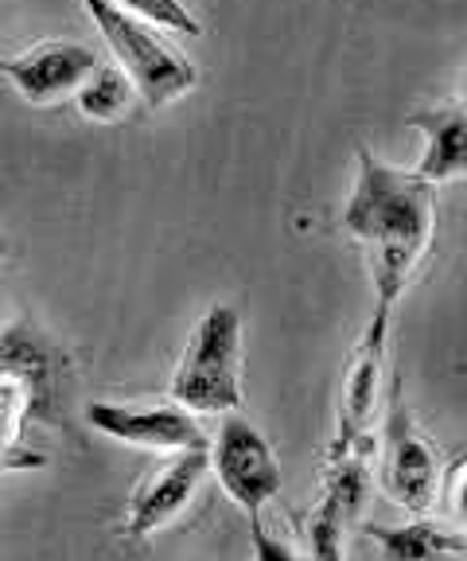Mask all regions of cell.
Here are the masks:
<instances>
[{"mask_svg": "<svg viewBox=\"0 0 467 561\" xmlns=\"http://www.w3.org/2000/svg\"><path fill=\"white\" fill-rule=\"evenodd\" d=\"M211 472L219 476L222 491L246 511L249 523H261L269 500L281 495V465L265 433L242 413H226L211 445Z\"/></svg>", "mask_w": 467, "mask_h": 561, "instance_id": "cell-6", "label": "cell"}, {"mask_svg": "<svg viewBox=\"0 0 467 561\" xmlns=\"http://www.w3.org/2000/svg\"><path fill=\"white\" fill-rule=\"evenodd\" d=\"M417 129L429 137L421 164L413 168L424 184H448L467 175V110L464 105H429L413 117Z\"/></svg>", "mask_w": 467, "mask_h": 561, "instance_id": "cell-12", "label": "cell"}, {"mask_svg": "<svg viewBox=\"0 0 467 561\" xmlns=\"http://www.w3.org/2000/svg\"><path fill=\"white\" fill-rule=\"evenodd\" d=\"M444 507H448L452 526L467 530V456L452 468L448 480H444Z\"/></svg>", "mask_w": 467, "mask_h": 561, "instance_id": "cell-16", "label": "cell"}, {"mask_svg": "<svg viewBox=\"0 0 467 561\" xmlns=\"http://www.w3.org/2000/svg\"><path fill=\"white\" fill-rule=\"evenodd\" d=\"M249 542H254V561H316L312 553H300L292 542L277 538L265 523H249Z\"/></svg>", "mask_w": 467, "mask_h": 561, "instance_id": "cell-15", "label": "cell"}, {"mask_svg": "<svg viewBox=\"0 0 467 561\" xmlns=\"http://www.w3.org/2000/svg\"><path fill=\"white\" fill-rule=\"evenodd\" d=\"M102 67L86 44L74 39H44L16 59H0V75L20 90L32 105H55L67 94L86 87V79Z\"/></svg>", "mask_w": 467, "mask_h": 561, "instance_id": "cell-11", "label": "cell"}, {"mask_svg": "<svg viewBox=\"0 0 467 561\" xmlns=\"http://www.w3.org/2000/svg\"><path fill=\"white\" fill-rule=\"evenodd\" d=\"M371 468L374 453H347V456H327L324 472V495L308 515V553L316 561H347L343 542L347 530L359 523L362 507H366V491H371Z\"/></svg>", "mask_w": 467, "mask_h": 561, "instance_id": "cell-8", "label": "cell"}, {"mask_svg": "<svg viewBox=\"0 0 467 561\" xmlns=\"http://www.w3.org/2000/svg\"><path fill=\"white\" fill-rule=\"evenodd\" d=\"M59 351L27 324L0 335V472L44 465V453L24 448V421L51 417Z\"/></svg>", "mask_w": 467, "mask_h": 561, "instance_id": "cell-2", "label": "cell"}, {"mask_svg": "<svg viewBox=\"0 0 467 561\" xmlns=\"http://www.w3.org/2000/svg\"><path fill=\"white\" fill-rule=\"evenodd\" d=\"M464 98H467V79H464Z\"/></svg>", "mask_w": 467, "mask_h": 561, "instance_id": "cell-19", "label": "cell"}, {"mask_svg": "<svg viewBox=\"0 0 467 561\" xmlns=\"http://www.w3.org/2000/svg\"><path fill=\"white\" fill-rule=\"evenodd\" d=\"M114 4L156 27H172V32H184V35L203 32V24L184 9V0H114Z\"/></svg>", "mask_w": 467, "mask_h": 561, "instance_id": "cell-14", "label": "cell"}, {"mask_svg": "<svg viewBox=\"0 0 467 561\" xmlns=\"http://www.w3.org/2000/svg\"><path fill=\"white\" fill-rule=\"evenodd\" d=\"M9 257V242H4V234H0V262Z\"/></svg>", "mask_w": 467, "mask_h": 561, "instance_id": "cell-18", "label": "cell"}, {"mask_svg": "<svg viewBox=\"0 0 467 561\" xmlns=\"http://www.w3.org/2000/svg\"><path fill=\"white\" fill-rule=\"evenodd\" d=\"M347 234L359 242L374 277V316H394L436 238V187L413 168H394L359 149V175L343 207Z\"/></svg>", "mask_w": 467, "mask_h": 561, "instance_id": "cell-1", "label": "cell"}, {"mask_svg": "<svg viewBox=\"0 0 467 561\" xmlns=\"http://www.w3.org/2000/svg\"><path fill=\"white\" fill-rule=\"evenodd\" d=\"M132 94H137V87L121 67H97L86 79V87L79 90V110L94 122H117L129 110Z\"/></svg>", "mask_w": 467, "mask_h": 561, "instance_id": "cell-13", "label": "cell"}, {"mask_svg": "<svg viewBox=\"0 0 467 561\" xmlns=\"http://www.w3.org/2000/svg\"><path fill=\"white\" fill-rule=\"evenodd\" d=\"M424 561H467V530L456 538V542H448V546H441L436 553H429Z\"/></svg>", "mask_w": 467, "mask_h": 561, "instance_id": "cell-17", "label": "cell"}, {"mask_svg": "<svg viewBox=\"0 0 467 561\" xmlns=\"http://www.w3.org/2000/svg\"><path fill=\"white\" fill-rule=\"evenodd\" d=\"M86 421L97 433L121 440L132 448H152V453H187V448H207V437L199 430L191 410L168 405H125V402H90Z\"/></svg>", "mask_w": 467, "mask_h": 561, "instance_id": "cell-9", "label": "cell"}, {"mask_svg": "<svg viewBox=\"0 0 467 561\" xmlns=\"http://www.w3.org/2000/svg\"><path fill=\"white\" fill-rule=\"evenodd\" d=\"M378 472L386 495L409 515H429L444 491V465L429 433L413 421V410L401 398V382L389 386L386 421L378 437Z\"/></svg>", "mask_w": 467, "mask_h": 561, "instance_id": "cell-5", "label": "cell"}, {"mask_svg": "<svg viewBox=\"0 0 467 561\" xmlns=\"http://www.w3.org/2000/svg\"><path fill=\"white\" fill-rule=\"evenodd\" d=\"M386 340H389V316H374L354 343L351 363L343 370V394H339V417L336 437L327 456L347 453H374L378 456V437H374V417L382 405V363H386Z\"/></svg>", "mask_w": 467, "mask_h": 561, "instance_id": "cell-7", "label": "cell"}, {"mask_svg": "<svg viewBox=\"0 0 467 561\" xmlns=\"http://www.w3.org/2000/svg\"><path fill=\"white\" fill-rule=\"evenodd\" d=\"M86 12L94 16L97 32L106 35V44L114 47L121 70L132 79L137 94L144 98V105L160 110V105L176 102L179 94L195 87V67L184 51L164 39L156 32V24L132 16V12L117 9L114 0H82Z\"/></svg>", "mask_w": 467, "mask_h": 561, "instance_id": "cell-4", "label": "cell"}, {"mask_svg": "<svg viewBox=\"0 0 467 561\" xmlns=\"http://www.w3.org/2000/svg\"><path fill=\"white\" fill-rule=\"evenodd\" d=\"M207 472H211V445L207 448H187V453H172L149 480L137 488L129 503V518H125V535L129 538H149L176 523L187 507H191L195 491L203 488Z\"/></svg>", "mask_w": 467, "mask_h": 561, "instance_id": "cell-10", "label": "cell"}, {"mask_svg": "<svg viewBox=\"0 0 467 561\" xmlns=\"http://www.w3.org/2000/svg\"><path fill=\"white\" fill-rule=\"evenodd\" d=\"M172 402L195 417H226L242 405V316L214 305L195 324L172 375Z\"/></svg>", "mask_w": 467, "mask_h": 561, "instance_id": "cell-3", "label": "cell"}]
</instances>
